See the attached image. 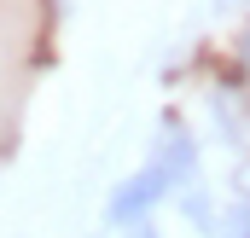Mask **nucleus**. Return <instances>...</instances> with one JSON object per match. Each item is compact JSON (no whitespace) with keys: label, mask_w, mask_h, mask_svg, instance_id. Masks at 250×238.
Instances as JSON below:
<instances>
[{"label":"nucleus","mask_w":250,"mask_h":238,"mask_svg":"<svg viewBox=\"0 0 250 238\" xmlns=\"http://www.w3.org/2000/svg\"><path fill=\"white\" fill-rule=\"evenodd\" d=\"M169 192H181V186L163 175L157 163H146L140 175H128L123 186L105 198V221H111V227H140V221H146V215H151V209H157Z\"/></svg>","instance_id":"obj_1"},{"label":"nucleus","mask_w":250,"mask_h":238,"mask_svg":"<svg viewBox=\"0 0 250 238\" xmlns=\"http://www.w3.org/2000/svg\"><path fill=\"white\" fill-rule=\"evenodd\" d=\"M204 238H250V203H227L204 215Z\"/></svg>","instance_id":"obj_2"},{"label":"nucleus","mask_w":250,"mask_h":238,"mask_svg":"<svg viewBox=\"0 0 250 238\" xmlns=\"http://www.w3.org/2000/svg\"><path fill=\"white\" fill-rule=\"evenodd\" d=\"M123 238H163V233H157L151 221H140V227H123Z\"/></svg>","instance_id":"obj_3"},{"label":"nucleus","mask_w":250,"mask_h":238,"mask_svg":"<svg viewBox=\"0 0 250 238\" xmlns=\"http://www.w3.org/2000/svg\"><path fill=\"white\" fill-rule=\"evenodd\" d=\"M239 47H245V53H239V59H245V70H250V29H245V41H239Z\"/></svg>","instance_id":"obj_4"},{"label":"nucleus","mask_w":250,"mask_h":238,"mask_svg":"<svg viewBox=\"0 0 250 238\" xmlns=\"http://www.w3.org/2000/svg\"><path fill=\"white\" fill-rule=\"evenodd\" d=\"M239 180H245V192H250V163H245V175H239Z\"/></svg>","instance_id":"obj_5"}]
</instances>
